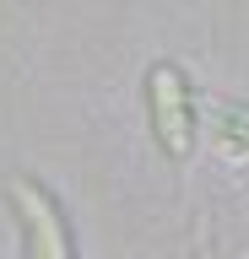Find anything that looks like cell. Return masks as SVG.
Instances as JSON below:
<instances>
[{
	"label": "cell",
	"instance_id": "6da1fadb",
	"mask_svg": "<svg viewBox=\"0 0 249 259\" xmlns=\"http://www.w3.org/2000/svg\"><path fill=\"white\" fill-rule=\"evenodd\" d=\"M11 205L22 216V232H27V259H70V227L44 184L11 178Z\"/></svg>",
	"mask_w": 249,
	"mask_h": 259
},
{
	"label": "cell",
	"instance_id": "7a4b0ae2",
	"mask_svg": "<svg viewBox=\"0 0 249 259\" xmlns=\"http://www.w3.org/2000/svg\"><path fill=\"white\" fill-rule=\"evenodd\" d=\"M147 103H152V130H157V146L168 157H190L195 146V124H190V87L173 65H152L147 76Z\"/></svg>",
	"mask_w": 249,
	"mask_h": 259
}]
</instances>
